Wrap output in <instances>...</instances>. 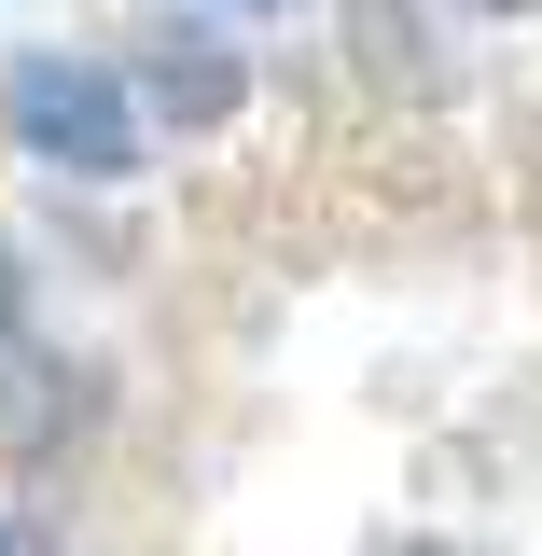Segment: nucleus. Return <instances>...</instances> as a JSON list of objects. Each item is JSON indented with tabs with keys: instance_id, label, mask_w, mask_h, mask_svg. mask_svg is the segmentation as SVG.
Segmentation results:
<instances>
[{
	"instance_id": "obj_8",
	"label": "nucleus",
	"mask_w": 542,
	"mask_h": 556,
	"mask_svg": "<svg viewBox=\"0 0 542 556\" xmlns=\"http://www.w3.org/2000/svg\"><path fill=\"white\" fill-rule=\"evenodd\" d=\"M237 14H278V0H237Z\"/></svg>"
},
{
	"instance_id": "obj_7",
	"label": "nucleus",
	"mask_w": 542,
	"mask_h": 556,
	"mask_svg": "<svg viewBox=\"0 0 542 556\" xmlns=\"http://www.w3.org/2000/svg\"><path fill=\"white\" fill-rule=\"evenodd\" d=\"M404 556H459V543H404Z\"/></svg>"
},
{
	"instance_id": "obj_5",
	"label": "nucleus",
	"mask_w": 542,
	"mask_h": 556,
	"mask_svg": "<svg viewBox=\"0 0 542 556\" xmlns=\"http://www.w3.org/2000/svg\"><path fill=\"white\" fill-rule=\"evenodd\" d=\"M28 334V292H14V237H0V348Z\"/></svg>"
},
{
	"instance_id": "obj_2",
	"label": "nucleus",
	"mask_w": 542,
	"mask_h": 556,
	"mask_svg": "<svg viewBox=\"0 0 542 556\" xmlns=\"http://www.w3.org/2000/svg\"><path fill=\"white\" fill-rule=\"evenodd\" d=\"M139 112H153V126H237V98H251V70L223 56V42H209V28H153V56H139V84H126Z\"/></svg>"
},
{
	"instance_id": "obj_1",
	"label": "nucleus",
	"mask_w": 542,
	"mask_h": 556,
	"mask_svg": "<svg viewBox=\"0 0 542 556\" xmlns=\"http://www.w3.org/2000/svg\"><path fill=\"white\" fill-rule=\"evenodd\" d=\"M0 112H14V139H28L42 167H70V181H126L139 167V98L98 56H14Z\"/></svg>"
},
{
	"instance_id": "obj_3",
	"label": "nucleus",
	"mask_w": 542,
	"mask_h": 556,
	"mask_svg": "<svg viewBox=\"0 0 542 556\" xmlns=\"http://www.w3.org/2000/svg\"><path fill=\"white\" fill-rule=\"evenodd\" d=\"M56 431H84V362H56V348H0V459H42Z\"/></svg>"
},
{
	"instance_id": "obj_4",
	"label": "nucleus",
	"mask_w": 542,
	"mask_h": 556,
	"mask_svg": "<svg viewBox=\"0 0 542 556\" xmlns=\"http://www.w3.org/2000/svg\"><path fill=\"white\" fill-rule=\"evenodd\" d=\"M0 556H56V529H42V515H14V501H0Z\"/></svg>"
},
{
	"instance_id": "obj_6",
	"label": "nucleus",
	"mask_w": 542,
	"mask_h": 556,
	"mask_svg": "<svg viewBox=\"0 0 542 556\" xmlns=\"http://www.w3.org/2000/svg\"><path fill=\"white\" fill-rule=\"evenodd\" d=\"M474 14H542V0H474Z\"/></svg>"
}]
</instances>
